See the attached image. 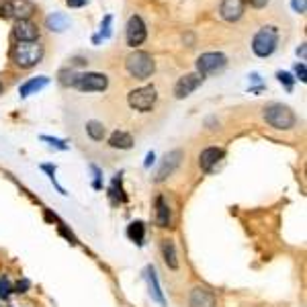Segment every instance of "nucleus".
Here are the masks:
<instances>
[{"mask_svg": "<svg viewBox=\"0 0 307 307\" xmlns=\"http://www.w3.org/2000/svg\"><path fill=\"white\" fill-rule=\"evenodd\" d=\"M41 57H43V45H39L37 41H18L12 49V60L21 68H33L41 62Z\"/></svg>", "mask_w": 307, "mask_h": 307, "instance_id": "nucleus-1", "label": "nucleus"}, {"mask_svg": "<svg viewBox=\"0 0 307 307\" xmlns=\"http://www.w3.org/2000/svg\"><path fill=\"white\" fill-rule=\"evenodd\" d=\"M264 119L275 129H291L295 125V115L287 105L273 103L264 109Z\"/></svg>", "mask_w": 307, "mask_h": 307, "instance_id": "nucleus-2", "label": "nucleus"}, {"mask_svg": "<svg viewBox=\"0 0 307 307\" xmlns=\"http://www.w3.org/2000/svg\"><path fill=\"white\" fill-rule=\"evenodd\" d=\"M277 39H279L277 27H262L252 39V51L258 57H268L277 47Z\"/></svg>", "mask_w": 307, "mask_h": 307, "instance_id": "nucleus-3", "label": "nucleus"}, {"mask_svg": "<svg viewBox=\"0 0 307 307\" xmlns=\"http://www.w3.org/2000/svg\"><path fill=\"white\" fill-rule=\"evenodd\" d=\"M127 66V72L133 76V78H140V80H146L148 76H152L154 70H156V64H154L152 55L146 53V51H136L127 57L125 62Z\"/></svg>", "mask_w": 307, "mask_h": 307, "instance_id": "nucleus-4", "label": "nucleus"}, {"mask_svg": "<svg viewBox=\"0 0 307 307\" xmlns=\"http://www.w3.org/2000/svg\"><path fill=\"white\" fill-rule=\"evenodd\" d=\"M129 101V107L136 109V111H142V113H148L156 105L158 101V94H156V88L154 86H142V88H136L129 92L127 97Z\"/></svg>", "mask_w": 307, "mask_h": 307, "instance_id": "nucleus-5", "label": "nucleus"}, {"mask_svg": "<svg viewBox=\"0 0 307 307\" xmlns=\"http://www.w3.org/2000/svg\"><path fill=\"white\" fill-rule=\"evenodd\" d=\"M227 64V57L223 53H217V51H211V53H203L199 60H197V70L199 74L205 78L209 74H217L225 68Z\"/></svg>", "mask_w": 307, "mask_h": 307, "instance_id": "nucleus-6", "label": "nucleus"}, {"mask_svg": "<svg viewBox=\"0 0 307 307\" xmlns=\"http://www.w3.org/2000/svg\"><path fill=\"white\" fill-rule=\"evenodd\" d=\"M80 92H103L109 86V80L105 74L99 72H86V74H78V80L74 84Z\"/></svg>", "mask_w": 307, "mask_h": 307, "instance_id": "nucleus-7", "label": "nucleus"}, {"mask_svg": "<svg viewBox=\"0 0 307 307\" xmlns=\"http://www.w3.org/2000/svg\"><path fill=\"white\" fill-rule=\"evenodd\" d=\"M182 158H184V154L180 152V150L166 154L164 160H162V164H160V168H158V172H156V182H164L168 176H172L176 172V168L180 166Z\"/></svg>", "mask_w": 307, "mask_h": 307, "instance_id": "nucleus-8", "label": "nucleus"}, {"mask_svg": "<svg viewBox=\"0 0 307 307\" xmlns=\"http://www.w3.org/2000/svg\"><path fill=\"white\" fill-rule=\"evenodd\" d=\"M201 82H203V76L197 72V74H186V76H182L178 82H176V86H174V97L176 99H186L188 94H193L199 86H201Z\"/></svg>", "mask_w": 307, "mask_h": 307, "instance_id": "nucleus-9", "label": "nucleus"}, {"mask_svg": "<svg viewBox=\"0 0 307 307\" xmlns=\"http://www.w3.org/2000/svg\"><path fill=\"white\" fill-rule=\"evenodd\" d=\"M125 33H127V43L129 45H142L144 41H146V25H144V21L140 18V16H131L129 21H127V29H125Z\"/></svg>", "mask_w": 307, "mask_h": 307, "instance_id": "nucleus-10", "label": "nucleus"}, {"mask_svg": "<svg viewBox=\"0 0 307 307\" xmlns=\"http://www.w3.org/2000/svg\"><path fill=\"white\" fill-rule=\"evenodd\" d=\"M188 305L190 307H217L215 295L205 289V287H195L188 295Z\"/></svg>", "mask_w": 307, "mask_h": 307, "instance_id": "nucleus-11", "label": "nucleus"}, {"mask_svg": "<svg viewBox=\"0 0 307 307\" xmlns=\"http://www.w3.org/2000/svg\"><path fill=\"white\" fill-rule=\"evenodd\" d=\"M12 33L18 41H37V37H39V29L31 21H16Z\"/></svg>", "mask_w": 307, "mask_h": 307, "instance_id": "nucleus-12", "label": "nucleus"}, {"mask_svg": "<svg viewBox=\"0 0 307 307\" xmlns=\"http://www.w3.org/2000/svg\"><path fill=\"white\" fill-rule=\"evenodd\" d=\"M10 4V16L16 21H29V16L35 12V4L31 0H8Z\"/></svg>", "mask_w": 307, "mask_h": 307, "instance_id": "nucleus-13", "label": "nucleus"}, {"mask_svg": "<svg viewBox=\"0 0 307 307\" xmlns=\"http://www.w3.org/2000/svg\"><path fill=\"white\" fill-rule=\"evenodd\" d=\"M223 158V150L221 148H207V150H203L201 156H199V166L205 170V172H209V170H213V166H217V162Z\"/></svg>", "mask_w": 307, "mask_h": 307, "instance_id": "nucleus-14", "label": "nucleus"}, {"mask_svg": "<svg viewBox=\"0 0 307 307\" xmlns=\"http://www.w3.org/2000/svg\"><path fill=\"white\" fill-rule=\"evenodd\" d=\"M244 12V0H223L221 2V16L225 21H238Z\"/></svg>", "mask_w": 307, "mask_h": 307, "instance_id": "nucleus-15", "label": "nucleus"}, {"mask_svg": "<svg viewBox=\"0 0 307 307\" xmlns=\"http://www.w3.org/2000/svg\"><path fill=\"white\" fill-rule=\"evenodd\" d=\"M146 277H148V285H150V295L156 303L164 307L166 305V299H164V293H162V287L158 283V275H156V268L154 266H148L146 268Z\"/></svg>", "mask_w": 307, "mask_h": 307, "instance_id": "nucleus-16", "label": "nucleus"}, {"mask_svg": "<svg viewBox=\"0 0 307 307\" xmlns=\"http://www.w3.org/2000/svg\"><path fill=\"white\" fill-rule=\"evenodd\" d=\"M156 223L160 227H170L172 223V215H170V207L164 201V197H156Z\"/></svg>", "mask_w": 307, "mask_h": 307, "instance_id": "nucleus-17", "label": "nucleus"}, {"mask_svg": "<svg viewBox=\"0 0 307 307\" xmlns=\"http://www.w3.org/2000/svg\"><path fill=\"white\" fill-rule=\"evenodd\" d=\"M162 256L170 271H178V254L172 240H162Z\"/></svg>", "mask_w": 307, "mask_h": 307, "instance_id": "nucleus-18", "label": "nucleus"}, {"mask_svg": "<svg viewBox=\"0 0 307 307\" xmlns=\"http://www.w3.org/2000/svg\"><path fill=\"white\" fill-rule=\"evenodd\" d=\"M49 84V78H45V76H37V78H31L29 82H25L21 88H18V94L23 97V99H27L29 94H35V92H39L41 88H45Z\"/></svg>", "mask_w": 307, "mask_h": 307, "instance_id": "nucleus-19", "label": "nucleus"}, {"mask_svg": "<svg viewBox=\"0 0 307 307\" xmlns=\"http://www.w3.org/2000/svg\"><path fill=\"white\" fill-rule=\"evenodd\" d=\"M109 146L113 150H129L133 146V138L131 133L127 131H115L111 138H109Z\"/></svg>", "mask_w": 307, "mask_h": 307, "instance_id": "nucleus-20", "label": "nucleus"}, {"mask_svg": "<svg viewBox=\"0 0 307 307\" xmlns=\"http://www.w3.org/2000/svg\"><path fill=\"white\" fill-rule=\"evenodd\" d=\"M45 25H47V29H49V31L62 33V31H66V29H68L70 21H68V16H66V14H62V12H53V14H49V16L45 18Z\"/></svg>", "mask_w": 307, "mask_h": 307, "instance_id": "nucleus-21", "label": "nucleus"}, {"mask_svg": "<svg viewBox=\"0 0 307 307\" xmlns=\"http://www.w3.org/2000/svg\"><path fill=\"white\" fill-rule=\"evenodd\" d=\"M127 236L131 238V242L136 244H144V236H146V225L142 221H133L129 227H127Z\"/></svg>", "mask_w": 307, "mask_h": 307, "instance_id": "nucleus-22", "label": "nucleus"}, {"mask_svg": "<svg viewBox=\"0 0 307 307\" xmlns=\"http://www.w3.org/2000/svg\"><path fill=\"white\" fill-rule=\"evenodd\" d=\"M86 133L94 140V142H101L105 138V125L99 123V121H88L86 123Z\"/></svg>", "mask_w": 307, "mask_h": 307, "instance_id": "nucleus-23", "label": "nucleus"}, {"mask_svg": "<svg viewBox=\"0 0 307 307\" xmlns=\"http://www.w3.org/2000/svg\"><path fill=\"white\" fill-rule=\"evenodd\" d=\"M76 80H78V74H74L72 70H70V72H68V70H62V72H60V82H62L64 86H74Z\"/></svg>", "mask_w": 307, "mask_h": 307, "instance_id": "nucleus-24", "label": "nucleus"}, {"mask_svg": "<svg viewBox=\"0 0 307 307\" xmlns=\"http://www.w3.org/2000/svg\"><path fill=\"white\" fill-rule=\"evenodd\" d=\"M41 140H43V142H49V146H53V148H57V150H62V152H66V150H68V146H66L62 140H57V138H51V136H41Z\"/></svg>", "mask_w": 307, "mask_h": 307, "instance_id": "nucleus-25", "label": "nucleus"}, {"mask_svg": "<svg viewBox=\"0 0 307 307\" xmlns=\"http://www.w3.org/2000/svg\"><path fill=\"white\" fill-rule=\"evenodd\" d=\"M10 291H12V287H10V281H8L6 277H2V279H0V299H8Z\"/></svg>", "mask_w": 307, "mask_h": 307, "instance_id": "nucleus-26", "label": "nucleus"}, {"mask_svg": "<svg viewBox=\"0 0 307 307\" xmlns=\"http://www.w3.org/2000/svg\"><path fill=\"white\" fill-rule=\"evenodd\" d=\"M111 23H113V18H111V16H105V21H103V25H101V35H103V39L111 37Z\"/></svg>", "mask_w": 307, "mask_h": 307, "instance_id": "nucleus-27", "label": "nucleus"}, {"mask_svg": "<svg viewBox=\"0 0 307 307\" xmlns=\"http://www.w3.org/2000/svg\"><path fill=\"white\" fill-rule=\"evenodd\" d=\"M277 78H279V80L287 86V90H291V88H293V78H291V74H289V72H279V74H277Z\"/></svg>", "mask_w": 307, "mask_h": 307, "instance_id": "nucleus-28", "label": "nucleus"}, {"mask_svg": "<svg viewBox=\"0 0 307 307\" xmlns=\"http://www.w3.org/2000/svg\"><path fill=\"white\" fill-rule=\"evenodd\" d=\"M291 6H293V10L295 12H305V6H307V2L305 0H291Z\"/></svg>", "mask_w": 307, "mask_h": 307, "instance_id": "nucleus-29", "label": "nucleus"}, {"mask_svg": "<svg viewBox=\"0 0 307 307\" xmlns=\"http://www.w3.org/2000/svg\"><path fill=\"white\" fill-rule=\"evenodd\" d=\"M295 72H297V78H299L301 82H305V80H307L305 64H297V66H295Z\"/></svg>", "mask_w": 307, "mask_h": 307, "instance_id": "nucleus-30", "label": "nucleus"}, {"mask_svg": "<svg viewBox=\"0 0 307 307\" xmlns=\"http://www.w3.org/2000/svg\"><path fill=\"white\" fill-rule=\"evenodd\" d=\"M0 16H10V4H8V0H0Z\"/></svg>", "mask_w": 307, "mask_h": 307, "instance_id": "nucleus-31", "label": "nucleus"}, {"mask_svg": "<svg viewBox=\"0 0 307 307\" xmlns=\"http://www.w3.org/2000/svg\"><path fill=\"white\" fill-rule=\"evenodd\" d=\"M66 2H68V6H72V8H80V6L86 4V0H66Z\"/></svg>", "mask_w": 307, "mask_h": 307, "instance_id": "nucleus-32", "label": "nucleus"}, {"mask_svg": "<svg viewBox=\"0 0 307 307\" xmlns=\"http://www.w3.org/2000/svg\"><path fill=\"white\" fill-rule=\"evenodd\" d=\"M27 289H29V281H27V279H25L23 283H18V285H16V293H25Z\"/></svg>", "mask_w": 307, "mask_h": 307, "instance_id": "nucleus-33", "label": "nucleus"}, {"mask_svg": "<svg viewBox=\"0 0 307 307\" xmlns=\"http://www.w3.org/2000/svg\"><path fill=\"white\" fill-rule=\"evenodd\" d=\"M152 162H154V152H150L148 154V160H146V168H150V166H152Z\"/></svg>", "mask_w": 307, "mask_h": 307, "instance_id": "nucleus-34", "label": "nucleus"}, {"mask_svg": "<svg viewBox=\"0 0 307 307\" xmlns=\"http://www.w3.org/2000/svg\"><path fill=\"white\" fill-rule=\"evenodd\" d=\"M250 2H252L254 6H264V4L268 2V0H250Z\"/></svg>", "mask_w": 307, "mask_h": 307, "instance_id": "nucleus-35", "label": "nucleus"}, {"mask_svg": "<svg viewBox=\"0 0 307 307\" xmlns=\"http://www.w3.org/2000/svg\"><path fill=\"white\" fill-rule=\"evenodd\" d=\"M297 53H301V55H305V45H301V47L297 49Z\"/></svg>", "mask_w": 307, "mask_h": 307, "instance_id": "nucleus-36", "label": "nucleus"}]
</instances>
